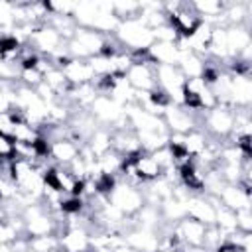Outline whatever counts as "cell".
Here are the masks:
<instances>
[{
	"label": "cell",
	"instance_id": "1",
	"mask_svg": "<svg viewBox=\"0 0 252 252\" xmlns=\"http://www.w3.org/2000/svg\"><path fill=\"white\" fill-rule=\"evenodd\" d=\"M199 128L213 140L224 142L234 128V108L217 104L215 108L201 114Z\"/></svg>",
	"mask_w": 252,
	"mask_h": 252
},
{
	"label": "cell",
	"instance_id": "2",
	"mask_svg": "<svg viewBox=\"0 0 252 252\" xmlns=\"http://www.w3.org/2000/svg\"><path fill=\"white\" fill-rule=\"evenodd\" d=\"M114 37L124 45V49L132 51H144L154 43L152 30L142 20H128L120 22L114 30Z\"/></svg>",
	"mask_w": 252,
	"mask_h": 252
},
{
	"label": "cell",
	"instance_id": "3",
	"mask_svg": "<svg viewBox=\"0 0 252 252\" xmlns=\"http://www.w3.org/2000/svg\"><path fill=\"white\" fill-rule=\"evenodd\" d=\"M108 203L114 205L122 215L134 217L146 205V197H144L142 187H134V185H128V183L116 179L112 191L108 193Z\"/></svg>",
	"mask_w": 252,
	"mask_h": 252
},
{
	"label": "cell",
	"instance_id": "4",
	"mask_svg": "<svg viewBox=\"0 0 252 252\" xmlns=\"http://www.w3.org/2000/svg\"><path fill=\"white\" fill-rule=\"evenodd\" d=\"M161 120L165 124V128L169 130V134H187L195 128H199V120H201V114H195L191 110H187L185 106L181 104H167L163 114H161Z\"/></svg>",
	"mask_w": 252,
	"mask_h": 252
},
{
	"label": "cell",
	"instance_id": "5",
	"mask_svg": "<svg viewBox=\"0 0 252 252\" xmlns=\"http://www.w3.org/2000/svg\"><path fill=\"white\" fill-rule=\"evenodd\" d=\"M126 81L128 85L138 93H152L158 89L156 83V63L150 59L144 61H132V65L126 69Z\"/></svg>",
	"mask_w": 252,
	"mask_h": 252
},
{
	"label": "cell",
	"instance_id": "6",
	"mask_svg": "<svg viewBox=\"0 0 252 252\" xmlns=\"http://www.w3.org/2000/svg\"><path fill=\"white\" fill-rule=\"evenodd\" d=\"M28 45H30L35 53L49 57V55L57 53V51L65 45V41L61 39V35H59L49 24H39V26L32 32V35H30V39H28Z\"/></svg>",
	"mask_w": 252,
	"mask_h": 252
},
{
	"label": "cell",
	"instance_id": "7",
	"mask_svg": "<svg viewBox=\"0 0 252 252\" xmlns=\"http://www.w3.org/2000/svg\"><path fill=\"white\" fill-rule=\"evenodd\" d=\"M89 114L96 120L98 126H112L124 114V108L116 100H112L110 96L98 94L93 100V104L89 106Z\"/></svg>",
	"mask_w": 252,
	"mask_h": 252
},
{
	"label": "cell",
	"instance_id": "8",
	"mask_svg": "<svg viewBox=\"0 0 252 252\" xmlns=\"http://www.w3.org/2000/svg\"><path fill=\"white\" fill-rule=\"evenodd\" d=\"M175 238L181 242V244H187V246H203V240H205V230L207 226L195 219H181L179 222H175L171 226Z\"/></svg>",
	"mask_w": 252,
	"mask_h": 252
},
{
	"label": "cell",
	"instance_id": "9",
	"mask_svg": "<svg viewBox=\"0 0 252 252\" xmlns=\"http://www.w3.org/2000/svg\"><path fill=\"white\" fill-rule=\"evenodd\" d=\"M217 197H219L220 205L230 209L232 213L242 211V209H252V193L244 191L236 183H224L220 187V191L217 193Z\"/></svg>",
	"mask_w": 252,
	"mask_h": 252
},
{
	"label": "cell",
	"instance_id": "10",
	"mask_svg": "<svg viewBox=\"0 0 252 252\" xmlns=\"http://www.w3.org/2000/svg\"><path fill=\"white\" fill-rule=\"evenodd\" d=\"M81 146L83 144H79L73 138H59V140L47 142V154L55 165H69L79 156Z\"/></svg>",
	"mask_w": 252,
	"mask_h": 252
},
{
	"label": "cell",
	"instance_id": "11",
	"mask_svg": "<svg viewBox=\"0 0 252 252\" xmlns=\"http://www.w3.org/2000/svg\"><path fill=\"white\" fill-rule=\"evenodd\" d=\"M230 104L232 108H250L252 79L244 73H230Z\"/></svg>",
	"mask_w": 252,
	"mask_h": 252
},
{
	"label": "cell",
	"instance_id": "12",
	"mask_svg": "<svg viewBox=\"0 0 252 252\" xmlns=\"http://www.w3.org/2000/svg\"><path fill=\"white\" fill-rule=\"evenodd\" d=\"M67 83L71 87H79V85H89L94 81V73L93 67L89 63V59H69L63 67H61Z\"/></svg>",
	"mask_w": 252,
	"mask_h": 252
},
{
	"label": "cell",
	"instance_id": "13",
	"mask_svg": "<svg viewBox=\"0 0 252 252\" xmlns=\"http://www.w3.org/2000/svg\"><path fill=\"white\" fill-rule=\"evenodd\" d=\"M124 244L136 252H156L159 246V236L148 228H130L124 234Z\"/></svg>",
	"mask_w": 252,
	"mask_h": 252
},
{
	"label": "cell",
	"instance_id": "14",
	"mask_svg": "<svg viewBox=\"0 0 252 252\" xmlns=\"http://www.w3.org/2000/svg\"><path fill=\"white\" fill-rule=\"evenodd\" d=\"M130 161H132V165H134V169H136V173H138V177H140L142 183L156 181V179H159L163 175V169L154 159V156L148 154V152H142L140 150L138 154L130 156Z\"/></svg>",
	"mask_w": 252,
	"mask_h": 252
},
{
	"label": "cell",
	"instance_id": "15",
	"mask_svg": "<svg viewBox=\"0 0 252 252\" xmlns=\"http://www.w3.org/2000/svg\"><path fill=\"white\" fill-rule=\"evenodd\" d=\"M57 236H59L61 252H89L91 250L87 228L71 226V228H65L63 232H59Z\"/></svg>",
	"mask_w": 252,
	"mask_h": 252
},
{
	"label": "cell",
	"instance_id": "16",
	"mask_svg": "<svg viewBox=\"0 0 252 252\" xmlns=\"http://www.w3.org/2000/svg\"><path fill=\"white\" fill-rule=\"evenodd\" d=\"M185 209H187V217L189 219H195V220L203 222L205 226L215 224L217 209L205 199V195H191L187 199V203H185Z\"/></svg>",
	"mask_w": 252,
	"mask_h": 252
},
{
	"label": "cell",
	"instance_id": "17",
	"mask_svg": "<svg viewBox=\"0 0 252 252\" xmlns=\"http://www.w3.org/2000/svg\"><path fill=\"white\" fill-rule=\"evenodd\" d=\"M224 32L230 59H234L242 49L252 45V30L248 26H224Z\"/></svg>",
	"mask_w": 252,
	"mask_h": 252
},
{
	"label": "cell",
	"instance_id": "18",
	"mask_svg": "<svg viewBox=\"0 0 252 252\" xmlns=\"http://www.w3.org/2000/svg\"><path fill=\"white\" fill-rule=\"evenodd\" d=\"M148 57L156 65H177L179 49L175 43H169V41H154L148 47Z\"/></svg>",
	"mask_w": 252,
	"mask_h": 252
},
{
	"label": "cell",
	"instance_id": "19",
	"mask_svg": "<svg viewBox=\"0 0 252 252\" xmlns=\"http://www.w3.org/2000/svg\"><path fill=\"white\" fill-rule=\"evenodd\" d=\"M85 146L93 152V156L102 158L104 154H108L112 150V132L106 126H96V130L89 136V140L85 142Z\"/></svg>",
	"mask_w": 252,
	"mask_h": 252
},
{
	"label": "cell",
	"instance_id": "20",
	"mask_svg": "<svg viewBox=\"0 0 252 252\" xmlns=\"http://www.w3.org/2000/svg\"><path fill=\"white\" fill-rule=\"evenodd\" d=\"M177 67H179V71L185 75V79L203 77V71H205V59L199 57V55L193 53V51H185V53H179Z\"/></svg>",
	"mask_w": 252,
	"mask_h": 252
},
{
	"label": "cell",
	"instance_id": "21",
	"mask_svg": "<svg viewBox=\"0 0 252 252\" xmlns=\"http://www.w3.org/2000/svg\"><path fill=\"white\" fill-rule=\"evenodd\" d=\"M207 144H209V136H207L201 128H195V130H191V132H187V134L183 136V150H185L187 156L193 158V159H197V158L205 152Z\"/></svg>",
	"mask_w": 252,
	"mask_h": 252
},
{
	"label": "cell",
	"instance_id": "22",
	"mask_svg": "<svg viewBox=\"0 0 252 252\" xmlns=\"http://www.w3.org/2000/svg\"><path fill=\"white\" fill-rule=\"evenodd\" d=\"M28 244H30V252H61L57 234L28 236Z\"/></svg>",
	"mask_w": 252,
	"mask_h": 252
},
{
	"label": "cell",
	"instance_id": "23",
	"mask_svg": "<svg viewBox=\"0 0 252 252\" xmlns=\"http://www.w3.org/2000/svg\"><path fill=\"white\" fill-rule=\"evenodd\" d=\"M12 140L14 142H20V144H33L39 140V130L35 126H32L28 120H20L16 122L14 130H12Z\"/></svg>",
	"mask_w": 252,
	"mask_h": 252
},
{
	"label": "cell",
	"instance_id": "24",
	"mask_svg": "<svg viewBox=\"0 0 252 252\" xmlns=\"http://www.w3.org/2000/svg\"><path fill=\"white\" fill-rule=\"evenodd\" d=\"M43 81V75L37 71V69H20V77H18V83L22 87H28V89H35L39 83Z\"/></svg>",
	"mask_w": 252,
	"mask_h": 252
},
{
	"label": "cell",
	"instance_id": "25",
	"mask_svg": "<svg viewBox=\"0 0 252 252\" xmlns=\"http://www.w3.org/2000/svg\"><path fill=\"white\" fill-rule=\"evenodd\" d=\"M234 217H236V230L252 234V209L236 211Z\"/></svg>",
	"mask_w": 252,
	"mask_h": 252
},
{
	"label": "cell",
	"instance_id": "26",
	"mask_svg": "<svg viewBox=\"0 0 252 252\" xmlns=\"http://www.w3.org/2000/svg\"><path fill=\"white\" fill-rule=\"evenodd\" d=\"M14 159V140L12 136L0 134V161Z\"/></svg>",
	"mask_w": 252,
	"mask_h": 252
},
{
	"label": "cell",
	"instance_id": "27",
	"mask_svg": "<svg viewBox=\"0 0 252 252\" xmlns=\"http://www.w3.org/2000/svg\"><path fill=\"white\" fill-rule=\"evenodd\" d=\"M215 252H242V250L236 248V246H232V244H226V242H224V244H220Z\"/></svg>",
	"mask_w": 252,
	"mask_h": 252
}]
</instances>
